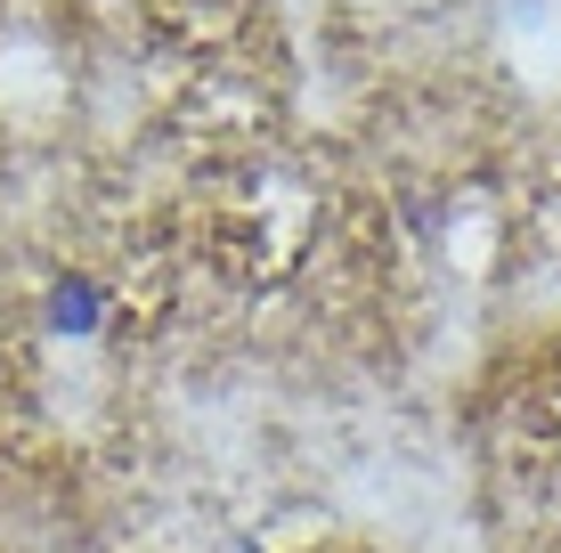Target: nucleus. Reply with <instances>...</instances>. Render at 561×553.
Wrapping results in <instances>:
<instances>
[{
	"label": "nucleus",
	"instance_id": "1",
	"mask_svg": "<svg viewBox=\"0 0 561 553\" xmlns=\"http://www.w3.org/2000/svg\"><path fill=\"white\" fill-rule=\"evenodd\" d=\"M99 318H106V293H99L90 277L66 269V277L49 285V326L66 334V342H90V334H99Z\"/></svg>",
	"mask_w": 561,
	"mask_h": 553
}]
</instances>
